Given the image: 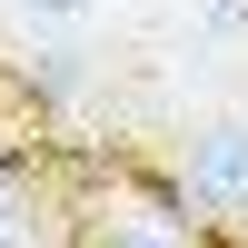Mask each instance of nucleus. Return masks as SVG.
Instances as JSON below:
<instances>
[{"label": "nucleus", "instance_id": "obj_1", "mask_svg": "<svg viewBox=\"0 0 248 248\" xmlns=\"http://www.w3.org/2000/svg\"><path fill=\"white\" fill-rule=\"evenodd\" d=\"M189 189L209 209H248V119H218L189 139Z\"/></svg>", "mask_w": 248, "mask_h": 248}, {"label": "nucleus", "instance_id": "obj_2", "mask_svg": "<svg viewBox=\"0 0 248 248\" xmlns=\"http://www.w3.org/2000/svg\"><path fill=\"white\" fill-rule=\"evenodd\" d=\"M99 0H20V20H40V30H70V20H90Z\"/></svg>", "mask_w": 248, "mask_h": 248}, {"label": "nucleus", "instance_id": "obj_3", "mask_svg": "<svg viewBox=\"0 0 248 248\" xmlns=\"http://www.w3.org/2000/svg\"><path fill=\"white\" fill-rule=\"evenodd\" d=\"M30 79H40L50 99H70V90H79V60H70V50H40V70H30Z\"/></svg>", "mask_w": 248, "mask_h": 248}, {"label": "nucleus", "instance_id": "obj_4", "mask_svg": "<svg viewBox=\"0 0 248 248\" xmlns=\"http://www.w3.org/2000/svg\"><path fill=\"white\" fill-rule=\"evenodd\" d=\"M199 30H209V40H238L248 30V0H199Z\"/></svg>", "mask_w": 248, "mask_h": 248}, {"label": "nucleus", "instance_id": "obj_5", "mask_svg": "<svg viewBox=\"0 0 248 248\" xmlns=\"http://www.w3.org/2000/svg\"><path fill=\"white\" fill-rule=\"evenodd\" d=\"M99 248H169V229H149V218H109Z\"/></svg>", "mask_w": 248, "mask_h": 248}, {"label": "nucleus", "instance_id": "obj_6", "mask_svg": "<svg viewBox=\"0 0 248 248\" xmlns=\"http://www.w3.org/2000/svg\"><path fill=\"white\" fill-rule=\"evenodd\" d=\"M0 248H30V209H20L10 189H0Z\"/></svg>", "mask_w": 248, "mask_h": 248}]
</instances>
